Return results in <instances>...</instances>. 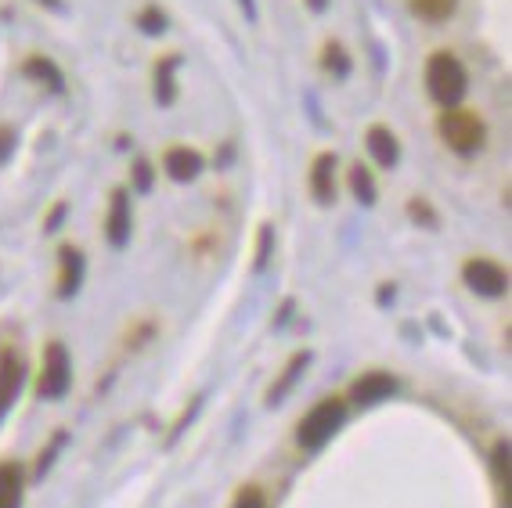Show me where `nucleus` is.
Masks as SVG:
<instances>
[{
    "label": "nucleus",
    "mask_w": 512,
    "mask_h": 508,
    "mask_svg": "<svg viewBox=\"0 0 512 508\" xmlns=\"http://www.w3.org/2000/svg\"><path fill=\"white\" fill-rule=\"evenodd\" d=\"M69 382H73V364L65 354L62 343H47L44 346V364H40V379H37V397L58 400L69 393Z\"/></svg>",
    "instance_id": "4"
},
{
    "label": "nucleus",
    "mask_w": 512,
    "mask_h": 508,
    "mask_svg": "<svg viewBox=\"0 0 512 508\" xmlns=\"http://www.w3.org/2000/svg\"><path fill=\"white\" fill-rule=\"evenodd\" d=\"M394 390H397V379L390 372H365L361 379H354V386H350V400L361 404V408H368V404L386 400Z\"/></svg>",
    "instance_id": "7"
},
{
    "label": "nucleus",
    "mask_w": 512,
    "mask_h": 508,
    "mask_svg": "<svg viewBox=\"0 0 512 508\" xmlns=\"http://www.w3.org/2000/svg\"><path fill=\"white\" fill-rule=\"evenodd\" d=\"M105 231H109V242L112 245H127L130 242V199H127V191H123V188L112 191Z\"/></svg>",
    "instance_id": "12"
},
{
    "label": "nucleus",
    "mask_w": 512,
    "mask_h": 508,
    "mask_svg": "<svg viewBox=\"0 0 512 508\" xmlns=\"http://www.w3.org/2000/svg\"><path fill=\"white\" fill-rule=\"evenodd\" d=\"M163 170L174 177V181H195L202 173V155L195 152V148L188 145H174V148H166L163 155Z\"/></svg>",
    "instance_id": "10"
},
{
    "label": "nucleus",
    "mask_w": 512,
    "mask_h": 508,
    "mask_svg": "<svg viewBox=\"0 0 512 508\" xmlns=\"http://www.w3.org/2000/svg\"><path fill=\"white\" fill-rule=\"evenodd\" d=\"M242 8H246L249 15H253V0H242Z\"/></svg>",
    "instance_id": "29"
},
{
    "label": "nucleus",
    "mask_w": 512,
    "mask_h": 508,
    "mask_svg": "<svg viewBox=\"0 0 512 508\" xmlns=\"http://www.w3.org/2000/svg\"><path fill=\"white\" fill-rule=\"evenodd\" d=\"M347 181H350V191H354V199L361 202V206H372L379 191H375V181H372V173H368V166L354 163L347 173Z\"/></svg>",
    "instance_id": "17"
},
{
    "label": "nucleus",
    "mask_w": 512,
    "mask_h": 508,
    "mask_svg": "<svg viewBox=\"0 0 512 508\" xmlns=\"http://www.w3.org/2000/svg\"><path fill=\"white\" fill-rule=\"evenodd\" d=\"M26 76H37L40 83H47V91H62V73H58V65L51 62V58H44V55H29V62H26Z\"/></svg>",
    "instance_id": "16"
},
{
    "label": "nucleus",
    "mask_w": 512,
    "mask_h": 508,
    "mask_svg": "<svg viewBox=\"0 0 512 508\" xmlns=\"http://www.w3.org/2000/svg\"><path fill=\"white\" fill-rule=\"evenodd\" d=\"M321 65H325V73H332V76H347L350 73V58H347V51L336 44V40H329V44L321 47Z\"/></svg>",
    "instance_id": "20"
},
{
    "label": "nucleus",
    "mask_w": 512,
    "mask_h": 508,
    "mask_svg": "<svg viewBox=\"0 0 512 508\" xmlns=\"http://www.w3.org/2000/svg\"><path fill=\"white\" fill-rule=\"evenodd\" d=\"M138 22H141V29H145V33H163V26H166L163 11H159V8H145Z\"/></svg>",
    "instance_id": "22"
},
{
    "label": "nucleus",
    "mask_w": 512,
    "mask_h": 508,
    "mask_svg": "<svg viewBox=\"0 0 512 508\" xmlns=\"http://www.w3.org/2000/svg\"><path fill=\"white\" fill-rule=\"evenodd\" d=\"M40 4H51V8H58V0H40Z\"/></svg>",
    "instance_id": "30"
},
{
    "label": "nucleus",
    "mask_w": 512,
    "mask_h": 508,
    "mask_svg": "<svg viewBox=\"0 0 512 508\" xmlns=\"http://www.w3.org/2000/svg\"><path fill=\"white\" fill-rule=\"evenodd\" d=\"M408 8L422 22H448L458 11V0H408Z\"/></svg>",
    "instance_id": "15"
},
{
    "label": "nucleus",
    "mask_w": 512,
    "mask_h": 508,
    "mask_svg": "<svg viewBox=\"0 0 512 508\" xmlns=\"http://www.w3.org/2000/svg\"><path fill=\"white\" fill-rule=\"evenodd\" d=\"M491 465H494V480H498V490H502V498H505V508H509V440H498L491 451Z\"/></svg>",
    "instance_id": "19"
},
{
    "label": "nucleus",
    "mask_w": 512,
    "mask_h": 508,
    "mask_svg": "<svg viewBox=\"0 0 512 508\" xmlns=\"http://www.w3.org/2000/svg\"><path fill=\"white\" fill-rule=\"evenodd\" d=\"M22 379H26V372H22L19 354L15 350H0V422L11 411V404L19 400Z\"/></svg>",
    "instance_id": "6"
},
{
    "label": "nucleus",
    "mask_w": 512,
    "mask_h": 508,
    "mask_svg": "<svg viewBox=\"0 0 512 508\" xmlns=\"http://www.w3.org/2000/svg\"><path fill=\"white\" fill-rule=\"evenodd\" d=\"M15 152V130L11 127H0V163L8 159V155Z\"/></svg>",
    "instance_id": "25"
},
{
    "label": "nucleus",
    "mask_w": 512,
    "mask_h": 508,
    "mask_svg": "<svg viewBox=\"0 0 512 508\" xmlns=\"http://www.w3.org/2000/svg\"><path fill=\"white\" fill-rule=\"evenodd\" d=\"M426 87H430V98L440 101L444 109L458 105L469 87L466 65L458 62L451 51H437V55H430V62H426Z\"/></svg>",
    "instance_id": "3"
},
{
    "label": "nucleus",
    "mask_w": 512,
    "mask_h": 508,
    "mask_svg": "<svg viewBox=\"0 0 512 508\" xmlns=\"http://www.w3.org/2000/svg\"><path fill=\"white\" fill-rule=\"evenodd\" d=\"M177 65H181V58L177 55H163L156 62V101L159 105H170V101L177 98V87H174Z\"/></svg>",
    "instance_id": "14"
},
{
    "label": "nucleus",
    "mask_w": 512,
    "mask_h": 508,
    "mask_svg": "<svg viewBox=\"0 0 512 508\" xmlns=\"http://www.w3.org/2000/svg\"><path fill=\"white\" fill-rule=\"evenodd\" d=\"M437 134L455 155H476L487 145V127L484 119H480V112L458 109V105H448L437 116Z\"/></svg>",
    "instance_id": "1"
},
{
    "label": "nucleus",
    "mask_w": 512,
    "mask_h": 508,
    "mask_svg": "<svg viewBox=\"0 0 512 508\" xmlns=\"http://www.w3.org/2000/svg\"><path fill=\"white\" fill-rule=\"evenodd\" d=\"M311 195L321 202V206L336 202V155H332V152L314 155V163H311Z\"/></svg>",
    "instance_id": "8"
},
{
    "label": "nucleus",
    "mask_w": 512,
    "mask_h": 508,
    "mask_svg": "<svg viewBox=\"0 0 512 508\" xmlns=\"http://www.w3.org/2000/svg\"><path fill=\"white\" fill-rule=\"evenodd\" d=\"M462 282L473 292H480V296H502V292L509 289V271H505L502 264L487 260V256H473V260H466V267H462Z\"/></svg>",
    "instance_id": "5"
},
{
    "label": "nucleus",
    "mask_w": 512,
    "mask_h": 508,
    "mask_svg": "<svg viewBox=\"0 0 512 508\" xmlns=\"http://www.w3.org/2000/svg\"><path fill=\"white\" fill-rule=\"evenodd\" d=\"M83 282V253L76 245H62L58 249V296L69 300Z\"/></svg>",
    "instance_id": "9"
},
{
    "label": "nucleus",
    "mask_w": 512,
    "mask_h": 508,
    "mask_svg": "<svg viewBox=\"0 0 512 508\" xmlns=\"http://www.w3.org/2000/svg\"><path fill=\"white\" fill-rule=\"evenodd\" d=\"M343 422H347V400L325 397L300 418V426H296V440H300L303 451H321V447L329 444L332 436L339 433Z\"/></svg>",
    "instance_id": "2"
},
{
    "label": "nucleus",
    "mask_w": 512,
    "mask_h": 508,
    "mask_svg": "<svg viewBox=\"0 0 512 508\" xmlns=\"http://www.w3.org/2000/svg\"><path fill=\"white\" fill-rule=\"evenodd\" d=\"M231 508H267L264 490H260V487H242L235 494V505H231Z\"/></svg>",
    "instance_id": "21"
},
{
    "label": "nucleus",
    "mask_w": 512,
    "mask_h": 508,
    "mask_svg": "<svg viewBox=\"0 0 512 508\" xmlns=\"http://www.w3.org/2000/svg\"><path fill=\"white\" fill-rule=\"evenodd\" d=\"M307 361H311V354H307V350H303V354L289 357V364H285V372H282V379H278V386H271V393H267V400H271V404H275V400H282L285 393H289V386H293L296 375L307 368Z\"/></svg>",
    "instance_id": "18"
},
{
    "label": "nucleus",
    "mask_w": 512,
    "mask_h": 508,
    "mask_svg": "<svg viewBox=\"0 0 512 508\" xmlns=\"http://www.w3.org/2000/svg\"><path fill=\"white\" fill-rule=\"evenodd\" d=\"M22 490H26V476L19 462H0V508H22Z\"/></svg>",
    "instance_id": "13"
},
{
    "label": "nucleus",
    "mask_w": 512,
    "mask_h": 508,
    "mask_svg": "<svg viewBox=\"0 0 512 508\" xmlns=\"http://www.w3.org/2000/svg\"><path fill=\"white\" fill-rule=\"evenodd\" d=\"M408 213H412V220H422L426 227H437V213H433L430 206L422 199H412V206H408Z\"/></svg>",
    "instance_id": "23"
},
{
    "label": "nucleus",
    "mask_w": 512,
    "mask_h": 508,
    "mask_svg": "<svg viewBox=\"0 0 512 508\" xmlns=\"http://www.w3.org/2000/svg\"><path fill=\"white\" fill-rule=\"evenodd\" d=\"M365 145H368V152H372V159H375L379 166H383V170L397 166V159H401V145H397L394 130L383 127V123H375V127H368Z\"/></svg>",
    "instance_id": "11"
},
{
    "label": "nucleus",
    "mask_w": 512,
    "mask_h": 508,
    "mask_svg": "<svg viewBox=\"0 0 512 508\" xmlns=\"http://www.w3.org/2000/svg\"><path fill=\"white\" fill-rule=\"evenodd\" d=\"M325 4H329V0H307V8L311 11H325Z\"/></svg>",
    "instance_id": "28"
},
{
    "label": "nucleus",
    "mask_w": 512,
    "mask_h": 508,
    "mask_svg": "<svg viewBox=\"0 0 512 508\" xmlns=\"http://www.w3.org/2000/svg\"><path fill=\"white\" fill-rule=\"evenodd\" d=\"M134 181H138L141 191L152 188V166H148L145 159H138V166H134Z\"/></svg>",
    "instance_id": "24"
},
{
    "label": "nucleus",
    "mask_w": 512,
    "mask_h": 508,
    "mask_svg": "<svg viewBox=\"0 0 512 508\" xmlns=\"http://www.w3.org/2000/svg\"><path fill=\"white\" fill-rule=\"evenodd\" d=\"M58 447H62V433L55 436V444H51V447H47L44 454H40V462H37V476H44V472H47V465H51V454H55Z\"/></svg>",
    "instance_id": "26"
},
{
    "label": "nucleus",
    "mask_w": 512,
    "mask_h": 508,
    "mask_svg": "<svg viewBox=\"0 0 512 508\" xmlns=\"http://www.w3.org/2000/svg\"><path fill=\"white\" fill-rule=\"evenodd\" d=\"M267 242H271V227H260V253H256V271L267 264Z\"/></svg>",
    "instance_id": "27"
}]
</instances>
